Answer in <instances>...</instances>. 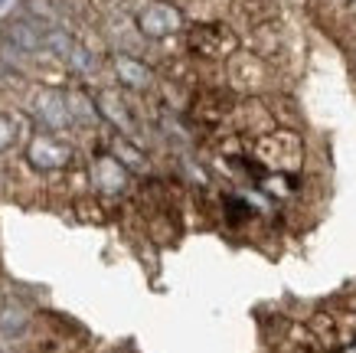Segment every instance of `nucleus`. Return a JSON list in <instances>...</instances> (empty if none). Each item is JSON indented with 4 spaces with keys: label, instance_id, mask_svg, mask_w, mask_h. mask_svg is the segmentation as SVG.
<instances>
[{
    "label": "nucleus",
    "instance_id": "nucleus-1",
    "mask_svg": "<svg viewBox=\"0 0 356 353\" xmlns=\"http://www.w3.org/2000/svg\"><path fill=\"white\" fill-rule=\"evenodd\" d=\"M76 157L72 144L59 134V131H36L26 138V164L36 173H63Z\"/></svg>",
    "mask_w": 356,
    "mask_h": 353
},
{
    "label": "nucleus",
    "instance_id": "nucleus-2",
    "mask_svg": "<svg viewBox=\"0 0 356 353\" xmlns=\"http://www.w3.org/2000/svg\"><path fill=\"white\" fill-rule=\"evenodd\" d=\"M255 157H259L261 167L271 173H294L301 167L304 144L298 134H291V131H271V134L259 138Z\"/></svg>",
    "mask_w": 356,
    "mask_h": 353
},
{
    "label": "nucleus",
    "instance_id": "nucleus-3",
    "mask_svg": "<svg viewBox=\"0 0 356 353\" xmlns=\"http://www.w3.org/2000/svg\"><path fill=\"white\" fill-rule=\"evenodd\" d=\"M134 23H138V33L144 36V40H167V36L184 30V17H180V10H177L173 3H167V0H147V3H138Z\"/></svg>",
    "mask_w": 356,
    "mask_h": 353
},
{
    "label": "nucleus",
    "instance_id": "nucleus-4",
    "mask_svg": "<svg viewBox=\"0 0 356 353\" xmlns=\"http://www.w3.org/2000/svg\"><path fill=\"white\" fill-rule=\"evenodd\" d=\"M186 46L200 59H226L236 53V33L222 23H196L186 30Z\"/></svg>",
    "mask_w": 356,
    "mask_h": 353
},
{
    "label": "nucleus",
    "instance_id": "nucleus-5",
    "mask_svg": "<svg viewBox=\"0 0 356 353\" xmlns=\"http://www.w3.org/2000/svg\"><path fill=\"white\" fill-rule=\"evenodd\" d=\"M30 111L46 131H59L63 134L72 125V115H69V105H65V92H59V88H40L33 95Z\"/></svg>",
    "mask_w": 356,
    "mask_h": 353
},
{
    "label": "nucleus",
    "instance_id": "nucleus-6",
    "mask_svg": "<svg viewBox=\"0 0 356 353\" xmlns=\"http://www.w3.org/2000/svg\"><path fill=\"white\" fill-rule=\"evenodd\" d=\"M92 183H95V190H102L111 200V196L128 193L131 173H128V167L115 157V154H98L95 164H92Z\"/></svg>",
    "mask_w": 356,
    "mask_h": 353
},
{
    "label": "nucleus",
    "instance_id": "nucleus-7",
    "mask_svg": "<svg viewBox=\"0 0 356 353\" xmlns=\"http://www.w3.org/2000/svg\"><path fill=\"white\" fill-rule=\"evenodd\" d=\"M111 65H115V79H118V86L131 88V92H144V88H151L154 72L140 63L138 56L118 53L115 59H111Z\"/></svg>",
    "mask_w": 356,
    "mask_h": 353
},
{
    "label": "nucleus",
    "instance_id": "nucleus-8",
    "mask_svg": "<svg viewBox=\"0 0 356 353\" xmlns=\"http://www.w3.org/2000/svg\"><path fill=\"white\" fill-rule=\"evenodd\" d=\"M23 118L17 111H0V154H10L13 148H20L23 144Z\"/></svg>",
    "mask_w": 356,
    "mask_h": 353
},
{
    "label": "nucleus",
    "instance_id": "nucleus-9",
    "mask_svg": "<svg viewBox=\"0 0 356 353\" xmlns=\"http://www.w3.org/2000/svg\"><path fill=\"white\" fill-rule=\"evenodd\" d=\"M248 219H252V206L242 200V196H222V223L229 226V229H242V226H248Z\"/></svg>",
    "mask_w": 356,
    "mask_h": 353
}]
</instances>
